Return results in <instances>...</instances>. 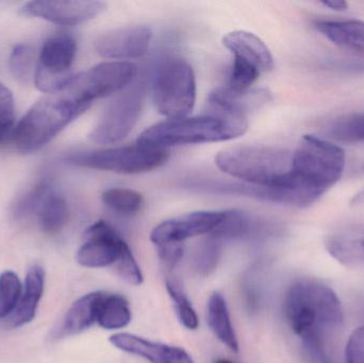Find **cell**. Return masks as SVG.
Instances as JSON below:
<instances>
[{"mask_svg":"<svg viewBox=\"0 0 364 363\" xmlns=\"http://www.w3.org/2000/svg\"><path fill=\"white\" fill-rule=\"evenodd\" d=\"M284 318L301 339L309 363H333L327 337L342 328L344 310L328 286L314 281H296L284 296Z\"/></svg>","mask_w":364,"mask_h":363,"instance_id":"1","label":"cell"},{"mask_svg":"<svg viewBox=\"0 0 364 363\" xmlns=\"http://www.w3.org/2000/svg\"><path fill=\"white\" fill-rule=\"evenodd\" d=\"M66 81L57 91L40 98L17 124L12 136L17 149L38 151L91 107Z\"/></svg>","mask_w":364,"mask_h":363,"instance_id":"2","label":"cell"},{"mask_svg":"<svg viewBox=\"0 0 364 363\" xmlns=\"http://www.w3.org/2000/svg\"><path fill=\"white\" fill-rule=\"evenodd\" d=\"M247 128L246 117L211 112L155 124L141 134L138 144L168 149L181 145L225 142L243 136Z\"/></svg>","mask_w":364,"mask_h":363,"instance_id":"3","label":"cell"},{"mask_svg":"<svg viewBox=\"0 0 364 363\" xmlns=\"http://www.w3.org/2000/svg\"><path fill=\"white\" fill-rule=\"evenodd\" d=\"M290 151L271 146H235L220 151L215 164L225 174L248 185L277 187L292 170Z\"/></svg>","mask_w":364,"mask_h":363,"instance_id":"4","label":"cell"},{"mask_svg":"<svg viewBox=\"0 0 364 363\" xmlns=\"http://www.w3.org/2000/svg\"><path fill=\"white\" fill-rule=\"evenodd\" d=\"M151 90L160 114L168 119L188 117L196 102V78L192 66L181 58H166L156 68Z\"/></svg>","mask_w":364,"mask_h":363,"instance_id":"5","label":"cell"},{"mask_svg":"<svg viewBox=\"0 0 364 363\" xmlns=\"http://www.w3.org/2000/svg\"><path fill=\"white\" fill-rule=\"evenodd\" d=\"M168 157V149L153 148L136 143L129 146L74 153L68 156L65 161L79 168L134 175L161 168Z\"/></svg>","mask_w":364,"mask_h":363,"instance_id":"6","label":"cell"},{"mask_svg":"<svg viewBox=\"0 0 364 363\" xmlns=\"http://www.w3.org/2000/svg\"><path fill=\"white\" fill-rule=\"evenodd\" d=\"M346 151L316 136H304L292 156V168L310 183L328 191L346 170Z\"/></svg>","mask_w":364,"mask_h":363,"instance_id":"7","label":"cell"},{"mask_svg":"<svg viewBox=\"0 0 364 363\" xmlns=\"http://www.w3.org/2000/svg\"><path fill=\"white\" fill-rule=\"evenodd\" d=\"M146 82L136 78L105 109L90 132V140L97 144H117L129 136L136 127L144 106Z\"/></svg>","mask_w":364,"mask_h":363,"instance_id":"8","label":"cell"},{"mask_svg":"<svg viewBox=\"0 0 364 363\" xmlns=\"http://www.w3.org/2000/svg\"><path fill=\"white\" fill-rule=\"evenodd\" d=\"M138 78V67L128 61H109L97 64L85 72L72 75L68 82L85 99L107 97L127 89Z\"/></svg>","mask_w":364,"mask_h":363,"instance_id":"9","label":"cell"},{"mask_svg":"<svg viewBox=\"0 0 364 363\" xmlns=\"http://www.w3.org/2000/svg\"><path fill=\"white\" fill-rule=\"evenodd\" d=\"M77 53V42L66 33L55 34L45 40L38 55L33 82L41 92L53 93L70 78V70Z\"/></svg>","mask_w":364,"mask_h":363,"instance_id":"10","label":"cell"},{"mask_svg":"<svg viewBox=\"0 0 364 363\" xmlns=\"http://www.w3.org/2000/svg\"><path fill=\"white\" fill-rule=\"evenodd\" d=\"M107 4L92 0H38L19 8V14L62 26H75L100 16Z\"/></svg>","mask_w":364,"mask_h":363,"instance_id":"11","label":"cell"},{"mask_svg":"<svg viewBox=\"0 0 364 363\" xmlns=\"http://www.w3.org/2000/svg\"><path fill=\"white\" fill-rule=\"evenodd\" d=\"M225 211H196L162 222L154 228L151 240L156 247L183 244L194 237L210 234L222 223Z\"/></svg>","mask_w":364,"mask_h":363,"instance_id":"12","label":"cell"},{"mask_svg":"<svg viewBox=\"0 0 364 363\" xmlns=\"http://www.w3.org/2000/svg\"><path fill=\"white\" fill-rule=\"evenodd\" d=\"M85 242L77 251L76 259L85 268L98 269L115 264L125 241L105 221L90 226L83 234Z\"/></svg>","mask_w":364,"mask_h":363,"instance_id":"13","label":"cell"},{"mask_svg":"<svg viewBox=\"0 0 364 363\" xmlns=\"http://www.w3.org/2000/svg\"><path fill=\"white\" fill-rule=\"evenodd\" d=\"M153 40V31L145 26L115 28L96 40L98 55L113 61L138 59L146 55Z\"/></svg>","mask_w":364,"mask_h":363,"instance_id":"14","label":"cell"},{"mask_svg":"<svg viewBox=\"0 0 364 363\" xmlns=\"http://www.w3.org/2000/svg\"><path fill=\"white\" fill-rule=\"evenodd\" d=\"M110 342L122 352L138 356L151 363H194L190 354L181 347L153 342L127 332L113 335Z\"/></svg>","mask_w":364,"mask_h":363,"instance_id":"15","label":"cell"},{"mask_svg":"<svg viewBox=\"0 0 364 363\" xmlns=\"http://www.w3.org/2000/svg\"><path fill=\"white\" fill-rule=\"evenodd\" d=\"M271 100V94L265 90L246 92L231 91L227 87L214 90L208 98L212 112L233 117H246L250 111L264 106Z\"/></svg>","mask_w":364,"mask_h":363,"instance_id":"16","label":"cell"},{"mask_svg":"<svg viewBox=\"0 0 364 363\" xmlns=\"http://www.w3.org/2000/svg\"><path fill=\"white\" fill-rule=\"evenodd\" d=\"M223 44L232 53L233 59L246 62L261 72H269L274 67V58L269 47L252 32H229L223 38Z\"/></svg>","mask_w":364,"mask_h":363,"instance_id":"17","label":"cell"},{"mask_svg":"<svg viewBox=\"0 0 364 363\" xmlns=\"http://www.w3.org/2000/svg\"><path fill=\"white\" fill-rule=\"evenodd\" d=\"M45 272L42 266H33L28 271L23 293L16 308L4 321L12 328H18L33 321L44 293Z\"/></svg>","mask_w":364,"mask_h":363,"instance_id":"18","label":"cell"},{"mask_svg":"<svg viewBox=\"0 0 364 363\" xmlns=\"http://www.w3.org/2000/svg\"><path fill=\"white\" fill-rule=\"evenodd\" d=\"M105 294V292H92L77 300L64 315L55 337L76 336L97 323L98 311Z\"/></svg>","mask_w":364,"mask_h":363,"instance_id":"19","label":"cell"},{"mask_svg":"<svg viewBox=\"0 0 364 363\" xmlns=\"http://www.w3.org/2000/svg\"><path fill=\"white\" fill-rule=\"evenodd\" d=\"M327 251L346 266H364V224L338 230L325 243Z\"/></svg>","mask_w":364,"mask_h":363,"instance_id":"20","label":"cell"},{"mask_svg":"<svg viewBox=\"0 0 364 363\" xmlns=\"http://www.w3.org/2000/svg\"><path fill=\"white\" fill-rule=\"evenodd\" d=\"M314 28L327 40L341 48L364 53V21H316Z\"/></svg>","mask_w":364,"mask_h":363,"instance_id":"21","label":"cell"},{"mask_svg":"<svg viewBox=\"0 0 364 363\" xmlns=\"http://www.w3.org/2000/svg\"><path fill=\"white\" fill-rule=\"evenodd\" d=\"M207 322L214 336L229 350L237 353L239 342L231 323L230 313L226 300L222 294L214 292L207 304Z\"/></svg>","mask_w":364,"mask_h":363,"instance_id":"22","label":"cell"},{"mask_svg":"<svg viewBox=\"0 0 364 363\" xmlns=\"http://www.w3.org/2000/svg\"><path fill=\"white\" fill-rule=\"evenodd\" d=\"M68 202L53 189L47 193L36 213L38 228L47 234H55L68 221Z\"/></svg>","mask_w":364,"mask_h":363,"instance_id":"23","label":"cell"},{"mask_svg":"<svg viewBox=\"0 0 364 363\" xmlns=\"http://www.w3.org/2000/svg\"><path fill=\"white\" fill-rule=\"evenodd\" d=\"M132 313L129 303L119 294H105L98 311L97 323L108 330H121L129 325Z\"/></svg>","mask_w":364,"mask_h":363,"instance_id":"24","label":"cell"},{"mask_svg":"<svg viewBox=\"0 0 364 363\" xmlns=\"http://www.w3.org/2000/svg\"><path fill=\"white\" fill-rule=\"evenodd\" d=\"M102 202L122 215H134L142 210L144 198L139 192L127 188H111L102 194Z\"/></svg>","mask_w":364,"mask_h":363,"instance_id":"25","label":"cell"},{"mask_svg":"<svg viewBox=\"0 0 364 363\" xmlns=\"http://www.w3.org/2000/svg\"><path fill=\"white\" fill-rule=\"evenodd\" d=\"M328 134L331 138L340 142H363L364 111L338 117L329 126Z\"/></svg>","mask_w":364,"mask_h":363,"instance_id":"26","label":"cell"},{"mask_svg":"<svg viewBox=\"0 0 364 363\" xmlns=\"http://www.w3.org/2000/svg\"><path fill=\"white\" fill-rule=\"evenodd\" d=\"M38 57L29 45L19 44L13 48L9 59L11 72L21 82L33 81Z\"/></svg>","mask_w":364,"mask_h":363,"instance_id":"27","label":"cell"},{"mask_svg":"<svg viewBox=\"0 0 364 363\" xmlns=\"http://www.w3.org/2000/svg\"><path fill=\"white\" fill-rule=\"evenodd\" d=\"M23 285L16 273L4 271L0 274V320H6L16 308L21 293Z\"/></svg>","mask_w":364,"mask_h":363,"instance_id":"28","label":"cell"},{"mask_svg":"<svg viewBox=\"0 0 364 363\" xmlns=\"http://www.w3.org/2000/svg\"><path fill=\"white\" fill-rule=\"evenodd\" d=\"M166 290L174 303L179 321L186 330H195L198 328L199 319L188 298L184 294L181 285L174 279H166Z\"/></svg>","mask_w":364,"mask_h":363,"instance_id":"29","label":"cell"},{"mask_svg":"<svg viewBox=\"0 0 364 363\" xmlns=\"http://www.w3.org/2000/svg\"><path fill=\"white\" fill-rule=\"evenodd\" d=\"M250 230V221L243 212L240 211H225L222 223L216 227L210 237L216 240H231L241 238L247 234Z\"/></svg>","mask_w":364,"mask_h":363,"instance_id":"30","label":"cell"},{"mask_svg":"<svg viewBox=\"0 0 364 363\" xmlns=\"http://www.w3.org/2000/svg\"><path fill=\"white\" fill-rule=\"evenodd\" d=\"M262 72L255 66L241 60L233 59L227 87L235 92L250 91V87L258 80Z\"/></svg>","mask_w":364,"mask_h":363,"instance_id":"31","label":"cell"},{"mask_svg":"<svg viewBox=\"0 0 364 363\" xmlns=\"http://www.w3.org/2000/svg\"><path fill=\"white\" fill-rule=\"evenodd\" d=\"M51 188L48 183H40L36 187L28 191L15 205L14 213L19 219L36 217L38 207L47 195Z\"/></svg>","mask_w":364,"mask_h":363,"instance_id":"32","label":"cell"},{"mask_svg":"<svg viewBox=\"0 0 364 363\" xmlns=\"http://www.w3.org/2000/svg\"><path fill=\"white\" fill-rule=\"evenodd\" d=\"M220 254V241L209 237L201 245L195 258V266L199 274L209 275L218 266Z\"/></svg>","mask_w":364,"mask_h":363,"instance_id":"33","label":"cell"},{"mask_svg":"<svg viewBox=\"0 0 364 363\" xmlns=\"http://www.w3.org/2000/svg\"><path fill=\"white\" fill-rule=\"evenodd\" d=\"M117 271L119 276L130 285L139 286L142 285L143 274L132 254V249L128 246L127 243H125L123 249H122L121 255H119V260L117 264Z\"/></svg>","mask_w":364,"mask_h":363,"instance_id":"34","label":"cell"},{"mask_svg":"<svg viewBox=\"0 0 364 363\" xmlns=\"http://www.w3.org/2000/svg\"><path fill=\"white\" fill-rule=\"evenodd\" d=\"M14 117V96L9 87L0 82V142L12 130Z\"/></svg>","mask_w":364,"mask_h":363,"instance_id":"35","label":"cell"},{"mask_svg":"<svg viewBox=\"0 0 364 363\" xmlns=\"http://www.w3.org/2000/svg\"><path fill=\"white\" fill-rule=\"evenodd\" d=\"M346 363H364V327L353 332L346 349Z\"/></svg>","mask_w":364,"mask_h":363,"instance_id":"36","label":"cell"},{"mask_svg":"<svg viewBox=\"0 0 364 363\" xmlns=\"http://www.w3.org/2000/svg\"><path fill=\"white\" fill-rule=\"evenodd\" d=\"M158 255L164 266L173 269L183 257V244H166L157 247Z\"/></svg>","mask_w":364,"mask_h":363,"instance_id":"37","label":"cell"},{"mask_svg":"<svg viewBox=\"0 0 364 363\" xmlns=\"http://www.w3.org/2000/svg\"><path fill=\"white\" fill-rule=\"evenodd\" d=\"M327 67L344 72H364V57L328 60Z\"/></svg>","mask_w":364,"mask_h":363,"instance_id":"38","label":"cell"},{"mask_svg":"<svg viewBox=\"0 0 364 363\" xmlns=\"http://www.w3.org/2000/svg\"><path fill=\"white\" fill-rule=\"evenodd\" d=\"M321 4L333 11H346L348 8V2L343 1V0H327V1H322Z\"/></svg>","mask_w":364,"mask_h":363,"instance_id":"39","label":"cell"},{"mask_svg":"<svg viewBox=\"0 0 364 363\" xmlns=\"http://www.w3.org/2000/svg\"><path fill=\"white\" fill-rule=\"evenodd\" d=\"M353 205H361L364 204V189L361 190L358 194L354 196L352 200Z\"/></svg>","mask_w":364,"mask_h":363,"instance_id":"40","label":"cell"},{"mask_svg":"<svg viewBox=\"0 0 364 363\" xmlns=\"http://www.w3.org/2000/svg\"><path fill=\"white\" fill-rule=\"evenodd\" d=\"M214 363H233L232 362H230V360L228 359H218L216 360Z\"/></svg>","mask_w":364,"mask_h":363,"instance_id":"41","label":"cell"},{"mask_svg":"<svg viewBox=\"0 0 364 363\" xmlns=\"http://www.w3.org/2000/svg\"><path fill=\"white\" fill-rule=\"evenodd\" d=\"M363 315H361V320H363V327H364V308L363 309Z\"/></svg>","mask_w":364,"mask_h":363,"instance_id":"42","label":"cell"}]
</instances>
